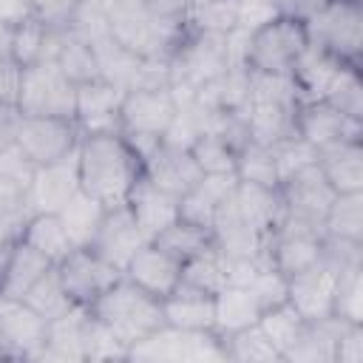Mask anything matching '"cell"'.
Instances as JSON below:
<instances>
[{
    "instance_id": "cell-1",
    "label": "cell",
    "mask_w": 363,
    "mask_h": 363,
    "mask_svg": "<svg viewBox=\"0 0 363 363\" xmlns=\"http://www.w3.org/2000/svg\"><path fill=\"white\" fill-rule=\"evenodd\" d=\"M145 164L122 133H88L77 145V182L79 190L105 207L125 204Z\"/></svg>"
},
{
    "instance_id": "cell-2",
    "label": "cell",
    "mask_w": 363,
    "mask_h": 363,
    "mask_svg": "<svg viewBox=\"0 0 363 363\" xmlns=\"http://www.w3.org/2000/svg\"><path fill=\"white\" fill-rule=\"evenodd\" d=\"M306 48H309V34L303 17L278 11L247 34L241 62L252 74L289 77Z\"/></svg>"
},
{
    "instance_id": "cell-3",
    "label": "cell",
    "mask_w": 363,
    "mask_h": 363,
    "mask_svg": "<svg viewBox=\"0 0 363 363\" xmlns=\"http://www.w3.org/2000/svg\"><path fill=\"white\" fill-rule=\"evenodd\" d=\"M99 323H105L130 352L133 343L153 335L159 326H164L162 318V301L130 284L125 275L108 286L88 309Z\"/></svg>"
},
{
    "instance_id": "cell-4",
    "label": "cell",
    "mask_w": 363,
    "mask_h": 363,
    "mask_svg": "<svg viewBox=\"0 0 363 363\" xmlns=\"http://www.w3.org/2000/svg\"><path fill=\"white\" fill-rule=\"evenodd\" d=\"M309 43L340 62L360 65L363 51V0H320L306 17Z\"/></svg>"
},
{
    "instance_id": "cell-5",
    "label": "cell",
    "mask_w": 363,
    "mask_h": 363,
    "mask_svg": "<svg viewBox=\"0 0 363 363\" xmlns=\"http://www.w3.org/2000/svg\"><path fill=\"white\" fill-rule=\"evenodd\" d=\"M11 139L34 162V167H40V164H51V162L71 156L77 150L82 133L71 116H23V113H17L14 125H11Z\"/></svg>"
},
{
    "instance_id": "cell-6",
    "label": "cell",
    "mask_w": 363,
    "mask_h": 363,
    "mask_svg": "<svg viewBox=\"0 0 363 363\" xmlns=\"http://www.w3.org/2000/svg\"><path fill=\"white\" fill-rule=\"evenodd\" d=\"M74 91H77V82L68 79L54 60L34 62L23 71L17 113H23V116H71L74 119Z\"/></svg>"
},
{
    "instance_id": "cell-7",
    "label": "cell",
    "mask_w": 363,
    "mask_h": 363,
    "mask_svg": "<svg viewBox=\"0 0 363 363\" xmlns=\"http://www.w3.org/2000/svg\"><path fill=\"white\" fill-rule=\"evenodd\" d=\"M176 113H179V96L173 85L130 88L125 91L122 108H119L122 133H145V136L164 139Z\"/></svg>"
},
{
    "instance_id": "cell-8",
    "label": "cell",
    "mask_w": 363,
    "mask_h": 363,
    "mask_svg": "<svg viewBox=\"0 0 363 363\" xmlns=\"http://www.w3.org/2000/svg\"><path fill=\"white\" fill-rule=\"evenodd\" d=\"M54 267L71 303L82 309H91V303L122 278V272L113 264H108L102 255H96L91 247H74Z\"/></svg>"
},
{
    "instance_id": "cell-9",
    "label": "cell",
    "mask_w": 363,
    "mask_h": 363,
    "mask_svg": "<svg viewBox=\"0 0 363 363\" xmlns=\"http://www.w3.org/2000/svg\"><path fill=\"white\" fill-rule=\"evenodd\" d=\"M267 261L284 272L286 278L318 264L323 255V230L295 221V218H281V224L267 235Z\"/></svg>"
},
{
    "instance_id": "cell-10",
    "label": "cell",
    "mask_w": 363,
    "mask_h": 363,
    "mask_svg": "<svg viewBox=\"0 0 363 363\" xmlns=\"http://www.w3.org/2000/svg\"><path fill=\"white\" fill-rule=\"evenodd\" d=\"M125 88L105 77H91L77 82L74 91V122L82 136L88 133H122L119 108Z\"/></svg>"
},
{
    "instance_id": "cell-11",
    "label": "cell",
    "mask_w": 363,
    "mask_h": 363,
    "mask_svg": "<svg viewBox=\"0 0 363 363\" xmlns=\"http://www.w3.org/2000/svg\"><path fill=\"white\" fill-rule=\"evenodd\" d=\"M292 130L315 150H323L337 142L363 139V119H354V116L337 111L326 99H309V102L295 105Z\"/></svg>"
},
{
    "instance_id": "cell-12",
    "label": "cell",
    "mask_w": 363,
    "mask_h": 363,
    "mask_svg": "<svg viewBox=\"0 0 363 363\" xmlns=\"http://www.w3.org/2000/svg\"><path fill=\"white\" fill-rule=\"evenodd\" d=\"M278 190H281V201H284V216L312 224V227L323 224V216H326L332 199L337 196L332 190V184L326 182V176L320 173L318 162H312V164L301 167L298 173H292L289 179H284L278 184Z\"/></svg>"
},
{
    "instance_id": "cell-13",
    "label": "cell",
    "mask_w": 363,
    "mask_h": 363,
    "mask_svg": "<svg viewBox=\"0 0 363 363\" xmlns=\"http://www.w3.org/2000/svg\"><path fill=\"white\" fill-rule=\"evenodd\" d=\"M337 269H332L323 258L295 275H289L286 301L301 312L303 320H326L332 318L335 289H337Z\"/></svg>"
},
{
    "instance_id": "cell-14",
    "label": "cell",
    "mask_w": 363,
    "mask_h": 363,
    "mask_svg": "<svg viewBox=\"0 0 363 363\" xmlns=\"http://www.w3.org/2000/svg\"><path fill=\"white\" fill-rule=\"evenodd\" d=\"M145 241L147 238L142 235V230H139L130 207L128 204H116V207H108L105 210V216L99 221V230H96V235L91 238L88 247L122 272L128 267V261L133 258V252Z\"/></svg>"
},
{
    "instance_id": "cell-15",
    "label": "cell",
    "mask_w": 363,
    "mask_h": 363,
    "mask_svg": "<svg viewBox=\"0 0 363 363\" xmlns=\"http://www.w3.org/2000/svg\"><path fill=\"white\" fill-rule=\"evenodd\" d=\"M45 329H48V320L37 315L26 301L0 295V335L11 357L37 360L45 343Z\"/></svg>"
},
{
    "instance_id": "cell-16",
    "label": "cell",
    "mask_w": 363,
    "mask_h": 363,
    "mask_svg": "<svg viewBox=\"0 0 363 363\" xmlns=\"http://www.w3.org/2000/svg\"><path fill=\"white\" fill-rule=\"evenodd\" d=\"M122 275L130 284H136L139 289H145L147 295L162 301L182 284V261L173 258L170 252H164L162 247H156L153 241H145L133 252V258L128 261Z\"/></svg>"
},
{
    "instance_id": "cell-17",
    "label": "cell",
    "mask_w": 363,
    "mask_h": 363,
    "mask_svg": "<svg viewBox=\"0 0 363 363\" xmlns=\"http://www.w3.org/2000/svg\"><path fill=\"white\" fill-rule=\"evenodd\" d=\"M79 187L77 182V150L60 162L34 167L31 184L26 190V210L28 213H57L68 196Z\"/></svg>"
},
{
    "instance_id": "cell-18",
    "label": "cell",
    "mask_w": 363,
    "mask_h": 363,
    "mask_svg": "<svg viewBox=\"0 0 363 363\" xmlns=\"http://www.w3.org/2000/svg\"><path fill=\"white\" fill-rule=\"evenodd\" d=\"M145 176L156 187H162V190L173 193L176 199H182L204 173H201L199 162L193 159L190 147H179V145L162 142V147L145 162Z\"/></svg>"
},
{
    "instance_id": "cell-19",
    "label": "cell",
    "mask_w": 363,
    "mask_h": 363,
    "mask_svg": "<svg viewBox=\"0 0 363 363\" xmlns=\"http://www.w3.org/2000/svg\"><path fill=\"white\" fill-rule=\"evenodd\" d=\"M233 207H235L238 218L252 233H258L264 238L284 218L281 190L278 187H267V184H255V182H244V179H238V184L233 190Z\"/></svg>"
},
{
    "instance_id": "cell-20",
    "label": "cell",
    "mask_w": 363,
    "mask_h": 363,
    "mask_svg": "<svg viewBox=\"0 0 363 363\" xmlns=\"http://www.w3.org/2000/svg\"><path fill=\"white\" fill-rule=\"evenodd\" d=\"M125 204L130 207V213L147 241H153L167 224H173L179 218V199L173 193L156 187L147 176H142L136 182V187L130 190Z\"/></svg>"
},
{
    "instance_id": "cell-21",
    "label": "cell",
    "mask_w": 363,
    "mask_h": 363,
    "mask_svg": "<svg viewBox=\"0 0 363 363\" xmlns=\"http://www.w3.org/2000/svg\"><path fill=\"white\" fill-rule=\"evenodd\" d=\"M238 184L235 173H204L182 199H179V216L187 221H196L201 227L213 230L218 207L233 196Z\"/></svg>"
},
{
    "instance_id": "cell-22",
    "label": "cell",
    "mask_w": 363,
    "mask_h": 363,
    "mask_svg": "<svg viewBox=\"0 0 363 363\" xmlns=\"http://www.w3.org/2000/svg\"><path fill=\"white\" fill-rule=\"evenodd\" d=\"M213 298L216 295L182 281L167 298H162V318L167 326L184 332H213V312H216Z\"/></svg>"
},
{
    "instance_id": "cell-23",
    "label": "cell",
    "mask_w": 363,
    "mask_h": 363,
    "mask_svg": "<svg viewBox=\"0 0 363 363\" xmlns=\"http://www.w3.org/2000/svg\"><path fill=\"white\" fill-rule=\"evenodd\" d=\"M85 335H88V309L71 306L65 315L48 320L45 343L37 360H85Z\"/></svg>"
},
{
    "instance_id": "cell-24",
    "label": "cell",
    "mask_w": 363,
    "mask_h": 363,
    "mask_svg": "<svg viewBox=\"0 0 363 363\" xmlns=\"http://www.w3.org/2000/svg\"><path fill=\"white\" fill-rule=\"evenodd\" d=\"M318 167L335 193H363V139L318 150Z\"/></svg>"
},
{
    "instance_id": "cell-25",
    "label": "cell",
    "mask_w": 363,
    "mask_h": 363,
    "mask_svg": "<svg viewBox=\"0 0 363 363\" xmlns=\"http://www.w3.org/2000/svg\"><path fill=\"white\" fill-rule=\"evenodd\" d=\"M213 303H216L213 332L218 337H230V335L258 323V318H261L258 298L252 295L250 286H241V284H227L221 292H216Z\"/></svg>"
},
{
    "instance_id": "cell-26",
    "label": "cell",
    "mask_w": 363,
    "mask_h": 363,
    "mask_svg": "<svg viewBox=\"0 0 363 363\" xmlns=\"http://www.w3.org/2000/svg\"><path fill=\"white\" fill-rule=\"evenodd\" d=\"M54 264L37 252L34 247H28L23 238H17V244L11 247L3 269H0V295L6 298H23Z\"/></svg>"
},
{
    "instance_id": "cell-27",
    "label": "cell",
    "mask_w": 363,
    "mask_h": 363,
    "mask_svg": "<svg viewBox=\"0 0 363 363\" xmlns=\"http://www.w3.org/2000/svg\"><path fill=\"white\" fill-rule=\"evenodd\" d=\"M340 65L343 62L337 57H332L329 51H323V48L309 43V48L301 54V60L295 62V68L289 74L298 99L301 102L323 99V94H326V88H329V82H332V77L337 74Z\"/></svg>"
},
{
    "instance_id": "cell-28",
    "label": "cell",
    "mask_w": 363,
    "mask_h": 363,
    "mask_svg": "<svg viewBox=\"0 0 363 363\" xmlns=\"http://www.w3.org/2000/svg\"><path fill=\"white\" fill-rule=\"evenodd\" d=\"M20 238L28 247H34L37 252H43L51 264H60L74 250V241H71L60 213H28L20 227Z\"/></svg>"
},
{
    "instance_id": "cell-29",
    "label": "cell",
    "mask_w": 363,
    "mask_h": 363,
    "mask_svg": "<svg viewBox=\"0 0 363 363\" xmlns=\"http://www.w3.org/2000/svg\"><path fill=\"white\" fill-rule=\"evenodd\" d=\"M105 210H108V207H105L102 201H96L94 196H88L85 190L77 187V190L68 196V201H65L57 213H60V218H62V224H65V230H68L74 247H88L91 238H94L96 230H99V221H102Z\"/></svg>"
},
{
    "instance_id": "cell-30",
    "label": "cell",
    "mask_w": 363,
    "mask_h": 363,
    "mask_svg": "<svg viewBox=\"0 0 363 363\" xmlns=\"http://www.w3.org/2000/svg\"><path fill=\"white\" fill-rule=\"evenodd\" d=\"M57 31H60V28L45 26V23L37 20V17L23 20L20 26H14L11 57H14L23 68H28V65H34V62H43V60H54Z\"/></svg>"
},
{
    "instance_id": "cell-31",
    "label": "cell",
    "mask_w": 363,
    "mask_h": 363,
    "mask_svg": "<svg viewBox=\"0 0 363 363\" xmlns=\"http://www.w3.org/2000/svg\"><path fill=\"white\" fill-rule=\"evenodd\" d=\"M156 247H162L164 252H170L173 258H179L182 264L199 252H204L207 247L216 244V233L210 227H201L196 221H187V218H176L173 224H167L156 238H153Z\"/></svg>"
},
{
    "instance_id": "cell-32",
    "label": "cell",
    "mask_w": 363,
    "mask_h": 363,
    "mask_svg": "<svg viewBox=\"0 0 363 363\" xmlns=\"http://www.w3.org/2000/svg\"><path fill=\"white\" fill-rule=\"evenodd\" d=\"M258 326H261V332L267 335V340L275 346V352L281 354V360H286V354H289V352L295 349V343L301 340V335H303V329H306V320L301 318V312H298L289 301H284V303H278V306L264 309L261 318H258Z\"/></svg>"
},
{
    "instance_id": "cell-33",
    "label": "cell",
    "mask_w": 363,
    "mask_h": 363,
    "mask_svg": "<svg viewBox=\"0 0 363 363\" xmlns=\"http://www.w3.org/2000/svg\"><path fill=\"white\" fill-rule=\"evenodd\" d=\"M326 238L363 241V193H337L320 224Z\"/></svg>"
},
{
    "instance_id": "cell-34",
    "label": "cell",
    "mask_w": 363,
    "mask_h": 363,
    "mask_svg": "<svg viewBox=\"0 0 363 363\" xmlns=\"http://www.w3.org/2000/svg\"><path fill=\"white\" fill-rule=\"evenodd\" d=\"M182 281L196 286V289H204L210 295L221 292L230 284V264H227V255L218 250V244L187 258L182 264Z\"/></svg>"
},
{
    "instance_id": "cell-35",
    "label": "cell",
    "mask_w": 363,
    "mask_h": 363,
    "mask_svg": "<svg viewBox=\"0 0 363 363\" xmlns=\"http://www.w3.org/2000/svg\"><path fill=\"white\" fill-rule=\"evenodd\" d=\"M190 153L199 162L201 173H235L238 147L216 130H201L190 145Z\"/></svg>"
},
{
    "instance_id": "cell-36",
    "label": "cell",
    "mask_w": 363,
    "mask_h": 363,
    "mask_svg": "<svg viewBox=\"0 0 363 363\" xmlns=\"http://www.w3.org/2000/svg\"><path fill=\"white\" fill-rule=\"evenodd\" d=\"M224 340V349H227V360H235V363H281V354L275 352V346L267 340V335L261 332L258 323L230 335V337H221Z\"/></svg>"
},
{
    "instance_id": "cell-37",
    "label": "cell",
    "mask_w": 363,
    "mask_h": 363,
    "mask_svg": "<svg viewBox=\"0 0 363 363\" xmlns=\"http://www.w3.org/2000/svg\"><path fill=\"white\" fill-rule=\"evenodd\" d=\"M323 99L329 105H335L337 111L363 119V79H360V65H349L343 62L337 68V74L332 77Z\"/></svg>"
},
{
    "instance_id": "cell-38",
    "label": "cell",
    "mask_w": 363,
    "mask_h": 363,
    "mask_svg": "<svg viewBox=\"0 0 363 363\" xmlns=\"http://www.w3.org/2000/svg\"><path fill=\"white\" fill-rule=\"evenodd\" d=\"M235 176L244 182H255V184H267V187H278V164H275V153L272 145H258V142H247L238 150L235 159Z\"/></svg>"
},
{
    "instance_id": "cell-39",
    "label": "cell",
    "mask_w": 363,
    "mask_h": 363,
    "mask_svg": "<svg viewBox=\"0 0 363 363\" xmlns=\"http://www.w3.org/2000/svg\"><path fill=\"white\" fill-rule=\"evenodd\" d=\"M20 301H26L37 315H43L45 320H54V318H60V315H65L74 303H71V298H68V292L62 289V281H60V275H57V267H51Z\"/></svg>"
},
{
    "instance_id": "cell-40",
    "label": "cell",
    "mask_w": 363,
    "mask_h": 363,
    "mask_svg": "<svg viewBox=\"0 0 363 363\" xmlns=\"http://www.w3.org/2000/svg\"><path fill=\"white\" fill-rule=\"evenodd\" d=\"M332 318L346 323H363V267H354L337 275Z\"/></svg>"
},
{
    "instance_id": "cell-41",
    "label": "cell",
    "mask_w": 363,
    "mask_h": 363,
    "mask_svg": "<svg viewBox=\"0 0 363 363\" xmlns=\"http://www.w3.org/2000/svg\"><path fill=\"white\" fill-rule=\"evenodd\" d=\"M85 360H128V346L88 312V335H85Z\"/></svg>"
},
{
    "instance_id": "cell-42",
    "label": "cell",
    "mask_w": 363,
    "mask_h": 363,
    "mask_svg": "<svg viewBox=\"0 0 363 363\" xmlns=\"http://www.w3.org/2000/svg\"><path fill=\"white\" fill-rule=\"evenodd\" d=\"M244 286H250V289H252V295L258 298L261 312H264V309L278 306V303H284V301H286L289 278H286L284 272H278L272 264H267V267H261V269L250 278V284H244Z\"/></svg>"
},
{
    "instance_id": "cell-43",
    "label": "cell",
    "mask_w": 363,
    "mask_h": 363,
    "mask_svg": "<svg viewBox=\"0 0 363 363\" xmlns=\"http://www.w3.org/2000/svg\"><path fill=\"white\" fill-rule=\"evenodd\" d=\"M31 176H34V162L20 150L14 139H6L0 145V179L26 193L31 184Z\"/></svg>"
},
{
    "instance_id": "cell-44",
    "label": "cell",
    "mask_w": 363,
    "mask_h": 363,
    "mask_svg": "<svg viewBox=\"0 0 363 363\" xmlns=\"http://www.w3.org/2000/svg\"><path fill=\"white\" fill-rule=\"evenodd\" d=\"M28 3H31V11L37 20H43L51 28H65L74 23V17L85 0H28Z\"/></svg>"
},
{
    "instance_id": "cell-45",
    "label": "cell",
    "mask_w": 363,
    "mask_h": 363,
    "mask_svg": "<svg viewBox=\"0 0 363 363\" xmlns=\"http://www.w3.org/2000/svg\"><path fill=\"white\" fill-rule=\"evenodd\" d=\"M332 363H363V323H340Z\"/></svg>"
},
{
    "instance_id": "cell-46",
    "label": "cell",
    "mask_w": 363,
    "mask_h": 363,
    "mask_svg": "<svg viewBox=\"0 0 363 363\" xmlns=\"http://www.w3.org/2000/svg\"><path fill=\"white\" fill-rule=\"evenodd\" d=\"M23 65L14 57H0V108L17 113V99L23 88Z\"/></svg>"
},
{
    "instance_id": "cell-47",
    "label": "cell",
    "mask_w": 363,
    "mask_h": 363,
    "mask_svg": "<svg viewBox=\"0 0 363 363\" xmlns=\"http://www.w3.org/2000/svg\"><path fill=\"white\" fill-rule=\"evenodd\" d=\"M34 17L28 0H0V20L9 26H20L23 20Z\"/></svg>"
},
{
    "instance_id": "cell-48",
    "label": "cell",
    "mask_w": 363,
    "mask_h": 363,
    "mask_svg": "<svg viewBox=\"0 0 363 363\" xmlns=\"http://www.w3.org/2000/svg\"><path fill=\"white\" fill-rule=\"evenodd\" d=\"M11 37H14V26L0 20V57H11Z\"/></svg>"
},
{
    "instance_id": "cell-49",
    "label": "cell",
    "mask_w": 363,
    "mask_h": 363,
    "mask_svg": "<svg viewBox=\"0 0 363 363\" xmlns=\"http://www.w3.org/2000/svg\"><path fill=\"white\" fill-rule=\"evenodd\" d=\"M11 354H9V349H6V343H3V335H0V360H9Z\"/></svg>"
}]
</instances>
